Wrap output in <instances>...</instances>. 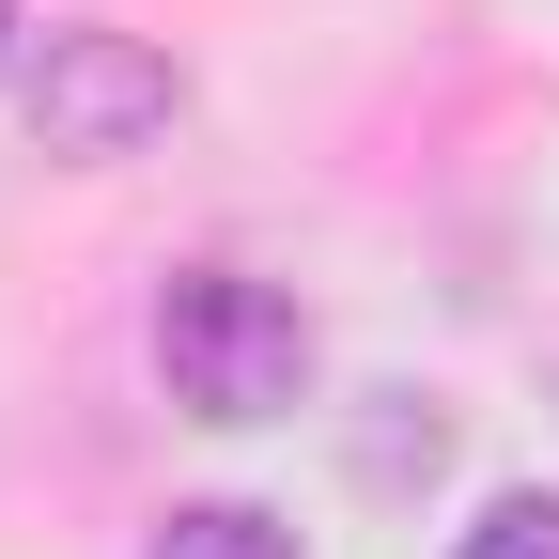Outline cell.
<instances>
[{
    "label": "cell",
    "mask_w": 559,
    "mask_h": 559,
    "mask_svg": "<svg viewBox=\"0 0 559 559\" xmlns=\"http://www.w3.org/2000/svg\"><path fill=\"white\" fill-rule=\"evenodd\" d=\"M140 559H296V528H280V513H249V498H202V513H171Z\"/></svg>",
    "instance_id": "3"
},
{
    "label": "cell",
    "mask_w": 559,
    "mask_h": 559,
    "mask_svg": "<svg viewBox=\"0 0 559 559\" xmlns=\"http://www.w3.org/2000/svg\"><path fill=\"white\" fill-rule=\"evenodd\" d=\"M171 109H187V79H171V47H140V32H47V62H32V140L79 156V171L171 140Z\"/></svg>",
    "instance_id": "2"
},
{
    "label": "cell",
    "mask_w": 559,
    "mask_h": 559,
    "mask_svg": "<svg viewBox=\"0 0 559 559\" xmlns=\"http://www.w3.org/2000/svg\"><path fill=\"white\" fill-rule=\"evenodd\" d=\"M156 373L187 419H280L311 389V311L249 264H171L156 280Z\"/></svg>",
    "instance_id": "1"
},
{
    "label": "cell",
    "mask_w": 559,
    "mask_h": 559,
    "mask_svg": "<svg viewBox=\"0 0 559 559\" xmlns=\"http://www.w3.org/2000/svg\"><path fill=\"white\" fill-rule=\"evenodd\" d=\"M451 559H559V498H481V528Z\"/></svg>",
    "instance_id": "4"
},
{
    "label": "cell",
    "mask_w": 559,
    "mask_h": 559,
    "mask_svg": "<svg viewBox=\"0 0 559 559\" xmlns=\"http://www.w3.org/2000/svg\"><path fill=\"white\" fill-rule=\"evenodd\" d=\"M0 47H16V0H0Z\"/></svg>",
    "instance_id": "5"
}]
</instances>
